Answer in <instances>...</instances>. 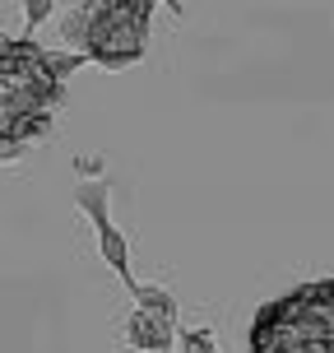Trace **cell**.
Listing matches in <instances>:
<instances>
[{
    "mask_svg": "<svg viewBox=\"0 0 334 353\" xmlns=\"http://www.w3.org/2000/svg\"><path fill=\"white\" fill-rule=\"evenodd\" d=\"M61 74L37 42L0 37V144H28L52 130Z\"/></svg>",
    "mask_w": 334,
    "mask_h": 353,
    "instance_id": "obj_1",
    "label": "cell"
},
{
    "mask_svg": "<svg viewBox=\"0 0 334 353\" xmlns=\"http://www.w3.org/2000/svg\"><path fill=\"white\" fill-rule=\"evenodd\" d=\"M247 353H334V279L302 283L260 307Z\"/></svg>",
    "mask_w": 334,
    "mask_h": 353,
    "instance_id": "obj_2",
    "label": "cell"
},
{
    "mask_svg": "<svg viewBox=\"0 0 334 353\" xmlns=\"http://www.w3.org/2000/svg\"><path fill=\"white\" fill-rule=\"evenodd\" d=\"M158 0H88L84 10H74L61 33L65 42H79L88 61H98L107 70L135 65L144 56V37H149V19H154ZM167 10L181 14V5L167 0Z\"/></svg>",
    "mask_w": 334,
    "mask_h": 353,
    "instance_id": "obj_3",
    "label": "cell"
},
{
    "mask_svg": "<svg viewBox=\"0 0 334 353\" xmlns=\"http://www.w3.org/2000/svg\"><path fill=\"white\" fill-rule=\"evenodd\" d=\"M107 195H112V186H107V181H93V186H79L74 205L93 219V228H98V247H103V261L116 270V279L125 283V293H130V298H140L144 283L135 279V270H130V251H125L121 228H116V223H112V214H107Z\"/></svg>",
    "mask_w": 334,
    "mask_h": 353,
    "instance_id": "obj_4",
    "label": "cell"
},
{
    "mask_svg": "<svg viewBox=\"0 0 334 353\" xmlns=\"http://www.w3.org/2000/svg\"><path fill=\"white\" fill-rule=\"evenodd\" d=\"M172 335H176V321L172 316H158V312H149V307H135L130 316H125V344L130 349H172Z\"/></svg>",
    "mask_w": 334,
    "mask_h": 353,
    "instance_id": "obj_5",
    "label": "cell"
},
{
    "mask_svg": "<svg viewBox=\"0 0 334 353\" xmlns=\"http://www.w3.org/2000/svg\"><path fill=\"white\" fill-rule=\"evenodd\" d=\"M135 302H144L149 312H158V316H172L176 321V298L167 293V288H140V298Z\"/></svg>",
    "mask_w": 334,
    "mask_h": 353,
    "instance_id": "obj_6",
    "label": "cell"
},
{
    "mask_svg": "<svg viewBox=\"0 0 334 353\" xmlns=\"http://www.w3.org/2000/svg\"><path fill=\"white\" fill-rule=\"evenodd\" d=\"M181 353H218L213 330H186V335H181Z\"/></svg>",
    "mask_w": 334,
    "mask_h": 353,
    "instance_id": "obj_7",
    "label": "cell"
},
{
    "mask_svg": "<svg viewBox=\"0 0 334 353\" xmlns=\"http://www.w3.org/2000/svg\"><path fill=\"white\" fill-rule=\"evenodd\" d=\"M56 0H23V19H28V28H37L42 19H52Z\"/></svg>",
    "mask_w": 334,
    "mask_h": 353,
    "instance_id": "obj_8",
    "label": "cell"
},
{
    "mask_svg": "<svg viewBox=\"0 0 334 353\" xmlns=\"http://www.w3.org/2000/svg\"><path fill=\"white\" fill-rule=\"evenodd\" d=\"M149 353H167V349H149Z\"/></svg>",
    "mask_w": 334,
    "mask_h": 353,
    "instance_id": "obj_9",
    "label": "cell"
}]
</instances>
